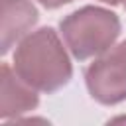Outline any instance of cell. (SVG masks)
<instances>
[{
  "instance_id": "4",
  "label": "cell",
  "mask_w": 126,
  "mask_h": 126,
  "mask_svg": "<svg viewBox=\"0 0 126 126\" xmlns=\"http://www.w3.org/2000/svg\"><path fill=\"white\" fill-rule=\"evenodd\" d=\"M0 81H2V98H0V118H20L26 112H32L39 104V96L33 87H30L8 63H2L0 69Z\"/></svg>"
},
{
  "instance_id": "6",
  "label": "cell",
  "mask_w": 126,
  "mask_h": 126,
  "mask_svg": "<svg viewBox=\"0 0 126 126\" xmlns=\"http://www.w3.org/2000/svg\"><path fill=\"white\" fill-rule=\"evenodd\" d=\"M41 6H45L47 10H55V8H61V6H65V4H69V2H73V0H37Z\"/></svg>"
},
{
  "instance_id": "7",
  "label": "cell",
  "mask_w": 126,
  "mask_h": 126,
  "mask_svg": "<svg viewBox=\"0 0 126 126\" xmlns=\"http://www.w3.org/2000/svg\"><path fill=\"white\" fill-rule=\"evenodd\" d=\"M104 4H110V6H116V4H122V0H100Z\"/></svg>"
},
{
  "instance_id": "2",
  "label": "cell",
  "mask_w": 126,
  "mask_h": 126,
  "mask_svg": "<svg viewBox=\"0 0 126 126\" xmlns=\"http://www.w3.org/2000/svg\"><path fill=\"white\" fill-rule=\"evenodd\" d=\"M61 35L75 59L87 61L98 57L114 45L120 35V18L100 6H83L59 24Z\"/></svg>"
},
{
  "instance_id": "3",
  "label": "cell",
  "mask_w": 126,
  "mask_h": 126,
  "mask_svg": "<svg viewBox=\"0 0 126 126\" xmlns=\"http://www.w3.org/2000/svg\"><path fill=\"white\" fill-rule=\"evenodd\" d=\"M85 85L89 94L104 106L126 100V39L100 53L85 69Z\"/></svg>"
},
{
  "instance_id": "1",
  "label": "cell",
  "mask_w": 126,
  "mask_h": 126,
  "mask_svg": "<svg viewBox=\"0 0 126 126\" xmlns=\"http://www.w3.org/2000/svg\"><path fill=\"white\" fill-rule=\"evenodd\" d=\"M14 71L39 93H57L73 77L71 59L53 28H39L22 37L14 51Z\"/></svg>"
},
{
  "instance_id": "5",
  "label": "cell",
  "mask_w": 126,
  "mask_h": 126,
  "mask_svg": "<svg viewBox=\"0 0 126 126\" xmlns=\"http://www.w3.org/2000/svg\"><path fill=\"white\" fill-rule=\"evenodd\" d=\"M37 18L39 14L30 0H2V55H6L16 41L32 32V28L37 24Z\"/></svg>"
},
{
  "instance_id": "8",
  "label": "cell",
  "mask_w": 126,
  "mask_h": 126,
  "mask_svg": "<svg viewBox=\"0 0 126 126\" xmlns=\"http://www.w3.org/2000/svg\"><path fill=\"white\" fill-rule=\"evenodd\" d=\"M122 4H124V8H126V0H122Z\"/></svg>"
}]
</instances>
